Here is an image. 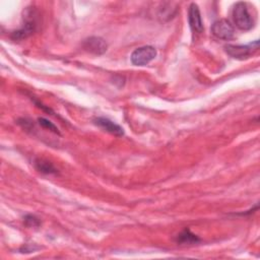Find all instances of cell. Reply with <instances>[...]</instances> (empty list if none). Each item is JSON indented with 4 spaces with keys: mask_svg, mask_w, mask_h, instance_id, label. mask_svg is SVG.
<instances>
[{
    "mask_svg": "<svg viewBox=\"0 0 260 260\" xmlns=\"http://www.w3.org/2000/svg\"><path fill=\"white\" fill-rule=\"evenodd\" d=\"M24 22L21 28H19L18 30H15L12 32L11 38L13 40H22V39H26L27 37H29L30 35H32L36 29H37V23H38V19H37V11L35 9V7H27L25 9L24 12V16H23Z\"/></svg>",
    "mask_w": 260,
    "mask_h": 260,
    "instance_id": "obj_1",
    "label": "cell"
},
{
    "mask_svg": "<svg viewBox=\"0 0 260 260\" xmlns=\"http://www.w3.org/2000/svg\"><path fill=\"white\" fill-rule=\"evenodd\" d=\"M233 17L238 28L242 30H248L252 28L254 21L248 11L247 3L245 2L236 3L233 9Z\"/></svg>",
    "mask_w": 260,
    "mask_h": 260,
    "instance_id": "obj_2",
    "label": "cell"
},
{
    "mask_svg": "<svg viewBox=\"0 0 260 260\" xmlns=\"http://www.w3.org/2000/svg\"><path fill=\"white\" fill-rule=\"evenodd\" d=\"M156 49L152 46H143L135 49L131 54V62L136 66H144L156 57Z\"/></svg>",
    "mask_w": 260,
    "mask_h": 260,
    "instance_id": "obj_3",
    "label": "cell"
},
{
    "mask_svg": "<svg viewBox=\"0 0 260 260\" xmlns=\"http://www.w3.org/2000/svg\"><path fill=\"white\" fill-rule=\"evenodd\" d=\"M224 50L232 58L235 59H244L253 54L254 51L258 50V41L256 40L254 43L250 45H226L224 46Z\"/></svg>",
    "mask_w": 260,
    "mask_h": 260,
    "instance_id": "obj_4",
    "label": "cell"
},
{
    "mask_svg": "<svg viewBox=\"0 0 260 260\" xmlns=\"http://www.w3.org/2000/svg\"><path fill=\"white\" fill-rule=\"evenodd\" d=\"M211 31L214 37L220 40H231L235 35L234 26L226 19H218L213 22L211 26Z\"/></svg>",
    "mask_w": 260,
    "mask_h": 260,
    "instance_id": "obj_5",
    "label": "cell"
},
{
    "mask_svg": "<svg viewBox=\"0 0 260 260\" xmlns=\"http://www.w3.org/2000/svg\"><path fill=\"white\" fill-rule=\"evenodd\" d=\"M82 48L91 54L102 55L107 51L108 45L101 37H89L82 42Z\"/></svg>",
    "mask_w": 260,
    "mask_h": 260,
    "instance_id": "obj_6",
    "label": "cell"
},
{
    "mask_svg": "<svg viewBox=\"0 0 260 260\" xmlns=\"http://www.w3.org/2000/svg\"><path fill=\"white\" fill-rule=\"evenodd\" d=\"M188 20H189L190 27L192 28V30H193L194 32L201 34V32L203 31L204 27H203V22H202L200 10H199L198 5L195 4V3H192V4L189 6Z\"/></svg>",
    "mask_w": 260,
    "mask_h": 260,
    "instance_id": "obj_7",
    "label": "cell"
},
{
    "mask_svg": "<svg viewBox=\"0 0 260 260\" xmlns=\"http://www.w3.org/2000/svg\"><path fill=\"white\" fill-rule=\"evenodd\" d=\"M93 123L103 128L104 130H106L107 132L115 135V136H122L124 135V130L121 126H119L118 124L114 123L113 121L109 120L108 118H104V117H98L93 119Z\"/></svg>",
    "mask_w": 260,
    "mask_h": 260,
    "instance_id": "obj_8",
    "label": "cell"
},
{
    "mask_svg": "<svg viewBox=\"0 0 260 260\" xmlns=\"http://www.w3.org/2000/svg\"><path fill=\"white\" fill-rule=\"evenodd\" d=\"M176 242L178 243V245H195L200 242V239L189 229H185L177 236Z\"/></svg>",
    "mask_w": 260,
    "mask_h": 260,
    "instance_id": "obj_9",
    "label": "cell"
},
{
    "mask_svg": "<svg viewBox=\"0 0 260 260\" xmlns=\"http://www.w3.org/2000/svg\"><path fill=\"white\" fill-rule=\"evenodd\" d=\"M35 167L39 172L43 174H57V169L54 167V165L44 158L35 159Z\"/></svg>",
    "mask_w": 260,
    "mask_h": 260,
    "instance_id": "obj_10",
    "label": "cell"
},
{
    "mask_svg": "<svg viewBox=\"0 0 260 260\" xmlns=\"http://www.w3.org/2000/svg\"><path fill=\"white\" fill-rule=\"evenodd\" d=\"M38 121H39V124H40L43 128L48 129V130H50V131H52V132H54V133L60 135V132H59L58 128H57L52 122H50L49 120H47V119H45V118H39Z\"/></svg>",
    "mask_w": 260,
    "mask_h": 260,
    "instance_id": "obj_11",
    "label": "cell"
},
{
    "mask_svg": "<svg viewBox=\"0 0 260 260\" xmlns=\"http://www.w3.org/2000/svg\"><path fill=\"white\" fill-rule=\"evenodd\" d=\"M24 223H25V225H27V226H32V228H38L40 224H41V221H40V219L38 218V217H36L35 215H32V214H27V215H25L24 216Z\"/></svg>",
    "mask_w": 260,
    "mask_h": 260,
    "instance_id": "obj_12",
    "label": "cell"
}]
</instances>
